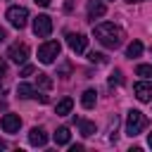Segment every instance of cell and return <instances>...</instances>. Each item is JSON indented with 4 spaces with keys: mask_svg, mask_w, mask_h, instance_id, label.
<instances>
[{
    "mask_svg": "<svg viewBox=\"0 0 152 152\" xmlns=\"http://www.w3.org/2000/svg\"><path fill=\"white\" fill-rule=\"evenodd\" d=\"M66 43H69V48H71L76 55H81V52H86L88 38H86L83 33H69V36H66Z\"/></svg>",
    "mask_w": 152,
    "mask_h": 152,
    "instance_id": "obj_8",
    "label": "cell"
},
{
    "mask_svg": "<svg viewBox=\"0 0 152 152\" xmlns=\"http://www.w3.org/2000/svg\"><path fill=\"white\" fill-rule=\"evenodd\" d=\"M126 2H131V5H133V2H142V0H126Z\"/></svg>",
    "mask_w": 152,
    "mask_h": 152,
    "instance_id": "obj_31",
    "label": "cell"
},
{
    "mask_svg": "<svg viewBox=\"0 0 152 152\" xmlns=\"http://www.w3.org/2000/svg\"><path fill=\"white\" fill-rule=\"evenodd\" d=\"M17 95H19L21 100H28V97H36V90H33V86H28V83H19Z\"/></svg>",
    "mask_w": 152,
    "mask_h": 152,
    "instance_id": "obj_15",
    "label": "cell"
},
{
    "mask_svg": "<svg viewBox=\"0 0 152 152\" xmlns=\"http://www.w3.org/2000/svg\"><path fill=\"white\" fill-rule=\"evenodd\" d=\"M71 107H74V100H71V97H64V100H59V102H57L55 114H57V116H66V114L71 112Z\"/></svg>",
    "mask_w": 152,
    "mask_h": 152,
    "instance_id": "obj_14",
    "label": "cell"
},
{
    "mask_svg": "<svg viewBox=\"0 0 152 152\" xmlns=\"http://www.w3.org/2000/svg\"><path fill=\"white\" fill-rule=\"evenodd\" d=\"M88 59H90L93 64H104V62H107L102 52H88Z\"/></svg>",
    "mask_w": 152,
    "mask_h": 152,
    "instance_id": "obj_20",
    "label": "cell"
},
{
    "mask_svg": "<svg viewBox=\"0 0 152 152\" xmlns=\"http://www.w3.org/2000/svg\"><path fill=\"white\" fill-rule=\"evenodd\" d=\"M5 147H7V142H5V140H0V150H5Z\"/></svg>",
    "mask_w": 152,
    "mask_h": 152,
    "instance_id": "obj_29",
    "label": "cell"
},
{
    "mask_svg": "<svg viewBox=\"0 0 152 152\" xmlns=\"http://www.w3.org/2000/svg\"><path fill=\"white\" fill-rule=\"evenodd\" d=\"M33 33H36L38 38H48V36L52 33V19H50L48 14H38V17L33 19Z\"/></svg>",
    "mask_w": 152,
    "mask_h": 152,
    "instance_id": "obj_5",
    "label": "cell"
},
{
    "mask_svg": "<svg viewBox=\"0 0 152 152\" xmlns=\"http://www.w3.org/2000/svg\"><path fill=\"white\" fill-rule=\"evenodd\" d=\"M59 52H62V45H59L57 40H45V43L38 48V59H40L43 64H52V62L59 57Z\"/></svg>",
    "mask_w": 152,
    "mask_h": 152,
    "instance_id": "obj_3",
    "label": "cell"
},
{
    "mask_svg": "<svg viewBox=\"0 0 152 152\" xmlns=\"http://www.w3.org/2000/svg\"><path fill=\"white\" fill-rule=\"evenodd\" d=\"M150 52H152V48H150Z\"/></svg>",
    "mask_w": 152,
    "mask_h": 152,
    "instance_id": "obj_32",
    "label": "cell"
},
{
    "mask_svg": "<svg viewBox=\"0 0 152 152\" xmlns=\"http://www.w3.org/2000/svg\"><path fill=\"white\" fill-rule=\"evenodd\" d=\"M5 74H7V62H5L2 57H0V78H2Z\"/></svg>",
    "mask_w": 152,
    "mask_h": 152,
    "instance_id": "obj_24",
    "label": "cell"
},
{
    "mask_svg": "<svg viewBox=\"0 0 152 152\" xmlns=\"http://www.w3.org/2000/svg\"><path fill=\"white\" fill-rule=\"evenodd\" d=\"M36 97H38L40 102H48V95H43V93H36Z\"/></svg>",
    "mask_w": 152,
    "mask_h": 152,
    "instance_id": "obj_28",
    "label": "cell"
},
{
    "mask_svg": "<svg viewBox=\"0 0 152 152\" xmlns=\"http://www.w3.org/2000/svg\"><path fill=\"white\" fill-rule=\"evenodd\" d=\"M69 69H71V66H69V64H62V69H59V71H62V74H64V76H66V74H69Z\"/></svg>",
    "mask_w": 152,
    "mask_h": 152,
    "instance_id": "obj_27",
    "label": "cell"
},
{
    "mask_svg": "<svg viewBox=\"0 0 152 152\" xmlns=\"http://www.w3.org/2000/svg\"><path fill=\"white\" fill-rule=\"evenodd\" d=\"M5 38H7V31L0 26V43H5Z\"/></svg>",
    "mask_w": 152,
    "mask_h": 152,
    "instance_id": "obj_25",
    "label": "cell"
},
{
    "mask_svg": "<svg viewBox=\"0 0 152 152\" xmlns=\"http://www.w3.org/2000/svg\"><path fill=\"white\" fill-rule=\"evenodd\" d=\"M104 12H107V7H104L100 0L88 2V17H90V19H95V17H104Z\"/></svg>",
    "mask_w": 152,
    "mask_h": 152,
    "instance_id": "obj_11",
    "label": "cell"
},
{
    "mask_svg": "<svg viewBox=\"0 0 152 152\" xmlns=\"http://www.w3.org/2000/svg\"><path fill=\"white\" fill-rule=\"evenodd\" d=\"M33 2H36V5H40V7H48V5H50V0H33Z\"/></svg>",
    "mask_w": 152,
    "mask_h": 152,
    "instance_id": "obj_26",
    "label": "cell"
},
{
    "mask_svg": "<svg viewBox=\"0 0 152 152\" xmlns=\"http://www.w3.org/2000/svg\"><path fill=\"white\" fill-rule=\"evenodd\" d=\"M28 142H31L33 147H43V145L48 142V133L36 126V128H31V133H28Z\"/></svg>",
    "mask_w": 152,
    "mask_h": 152,
    "instance_id": "obj_10",
    "label": "cell"
},
{
    "mask_svg": "<svg viewBox=\"0 0 152 152\" xmlns=\"http://www.w3.org/2000/svg\"><path fill=\"white\" fill-rule=\"evenodd\" d=\"M145 126H147V116H145L140 109H131L128 116H126V133H128L131 138H135Z\"/></svg>",
    "mask_w": 152,
    "mask_h": 152,
    "instance_id": "obj_2",
    "label": "cell"
},
{
    "mask_svg": "<svg viewBox=\"0 0 152 152\" xmlns=\"http://www.w3.org/2000/svg\"><path fill=\"white\" fill-rule=\"evenodd\" d=\"M31 74H33V66H31V64H24V66H21V74H19V76H31Z\"/></svg>",
    "mask_w": 152,
    "mask_h": 152,
    "instance_id": "obj_23",
    "label": "cell"
},
{
    "mask_svg": "<svg viewBox=\"0 0 152 152\" xmlns=\"http://www.w3.org/2000/svg\"><path fill=\"white\" fill-rule=\"evenodd\" d=\"M95 100H97V93H95L93 88H88V90L81 95V104H83L86 109H93V107H95Z\"/></svg>",
    "mask_w": 152,
    "mask_h": 152,
    "instance_id": "obj_13",
    "label": "cell"
},
{
    "mask_svg": "<svg viewBox=\"0 0 152 152\" xmlns=\"http://www.w3.org/2000/svg\"><path fill=\"white\" fill-rule=\"evenodd\" d=\"M140 55H142V43H140V40H133V43L126 48V57L133 59V57H140Z\"/></svg>",
    "mask_w": 152,
    "mask_h": 152,
    "instance_id": "obj_17",
    "label": "cell"
},
{
    "mask_svg": "<svg viewBox=\"0 0 152 152\" xmlns=\"http://www.w3.org/2000/svg\"><path fill=\"white\" fill-rule=\"evenodd\" d=\"M7 57L12 62H17V64H24L28 59V45L26 43H12L10 50H7Z\"/></svg>",
    "mask_w": 152,
    "mask_h": 152,
    "instance_id": "obj_6",
    "label": "cell"
},
{
    "mask_svg": "<svg viewBox=\"0 0 152 152\" xmlns=\"http://www.w3.org/2000/svg\"><path fill=\"white\" fill-rule=\"evenodd\" d=\"M36 86H38L40 90H50V88H52V78H50L48 74H38V76H36Z\"/></svg>",
    "mask_w": 152,
    "mask_h": 152,
    "instance_id": "obj_18",
    "label": "cell"
},
{
    "mask_svg": "<svg viewBox=\"0 0 152 152\" xmlns=\"http://www.w3.org/2000/svg\"><path fill=\"white\" fill-rule=\"evenodd\" d=\"M107 2H109V0H107Z\"/></svg>",
    "mask_w": 152,
    "mask_h": 152,
    "instance_id": "obj_33",
    "label": "cell"
},
{
    "mask_svg": "<svg viewBox=\"0 0 152 152\" xmlns=\"http://www.w3.org/2000/svg\"><path fill=\"white\" fill-rule=\"evenodd\" d=\"M7 21H10L14 28H24V26L28 24V10H26V7H19V5L10 7V10H7Z\"/></svg>",
    "mask_w": 152,
    "mask_h": 152,
    "instance_id": "obj_4",
    "label": "cell"
},
{
    "mask_svg": "<svg viewBox=\"0 0 152 152\" xmlns=\"http://www.w3.org/2000/svg\"><path fill=\"white\" fill-rule=\"evenodd\" d=\"M76 124L81 126V135H86V138L95 135V124H93V121H83V119H76Z\"/></svg>",
    "mask_w": 152,
    "mask_h": 152,
    "instance_id": "obj_16",
    "label": "cell"
},
{
    "mask_svg": "<svg viewBox=\"0 0 152 152\" xmlns=\"http://www.w3.org/2000/svg\"><path fill=\"white\" fill-rule=\"evenodd\" d=\"M0 124H2V131H5V133H17V131L21 128V119H19V114H5Z\"/></svg>",
    "mask_w": 152,
    "mask_h": 152,
    "instance_id": "obj_9",
    "label": "cell"
},
{
    "mask_svg": "<svg viewBox=\"0 0 152 152\" xmlns=\"http://www.w3.org/2000/svg\"><path fill=\"white\" fill-rule=\"evenodd\" d=\"M135 74L142 76V78H150V81H152V64H138Z\"/></svg>",
    "mask_w": 152,
    "mask_h": 152,
    "instance_id": "obj_19",
    "label": "cell"
},
{
    "mask_svg": "<svg viewBox=\"0 0 152 152\" xmlns=\"http://www.w3.org/2000/svg\"><path fill=\"white\" fill-rule=\"evenodd\" d=\"M52 138H55V142H57V145H69L71 133H69V128H66V126H59V128L55 131V135H52Z\"/></svg>",
    "mask_w": 152,
    "mask_h": 152,
    "instance_id": "obj_12",
    "label": "cell"
},
{
    "mask_svg": "<svg viewBox=\"0 0 152 152\" xmlns=\"http://www.w3.org/2000/svg\"><path fill=\"white\" fill-rule=\"evenodd\" d=\"M133 93L140 102H152V81H138L133 86Z\"/></svg>",
    "mask_w": 152,
    "mask_h": 152,
    "instance_id": "obj_7",
    "label": "cell"
},
{
    "mask_svg": "<svg viewBox=\"0 0 152 152\" xmlns=\"http://www.w3.org/2000/svg\"><path fill=\"white\" fill-rule=\"evenodd\" d=\"M121 83H124V76H121V71L116 69V71L109 76V86H121Z\"/></svg>",
    "mask_w": 152,
    "mask_h": 152,
    "instance_id": "obj_21",
    "label": "cell"
},
{
    "mask_svg": "<svg viewBox=\"0 0 152 152\" xmlns=\"http://www.w3.org/2000/svg\"><path fill=\"white\" fill-rule=\"evenodd\" d=\"M116 126H119V116L109 121V140H116Z\"/></svg>",
    "mask_w": 152,
    "mask_h": 152,
    "instance_id": "obj_22",
    "label": "cell"
},
{
    "mask_svg": "<svg viewBox=\"0 0 152 152\" xmlns=\"http://www.w3.org/2000/svg\"><path fill=\"white\" fill-rule=\"evenodd\" d=\"M147 145H150V147H152V133H150V135H147Z\"/></svg>",
    "mask_w": 152,
    "mask_h": 152,
    "instance_id": "obj_30",
    "label": "cell"
},
{
    "mask_svg": "<svg viewBox=\"0 0 152 152\" xmlns=\"http://www.w3.org/2000/svg\"><path fill=\"white\" fill-rule=\"evenodd\" d=\"M93 33H95V38H97L104 48H109V50L119 48V45L124 43V38H126L124 28H121V26H116V24H112V21L97 24V26L93 28Z\"/></svg>",
    "mask_w": 152,
    "mask_h": 152,
    "instance_id": "obj_1",
    "label": "cell"
}]
</instances>
